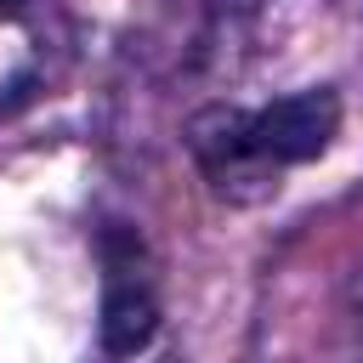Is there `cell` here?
<instances>
[{"label": "cell", "instance_id": "cell-3", "mask_svg": "<svg viewBox=\"0 0 363 363\" xmlns=\"http://www.w3.org/2000/svg\"><path fill=\"white\" fill-rule=\"evenodd\" d=\"M45 79V28L28 0H0V113L34 96Z\"/></svg>", "mask_w": 363, "mask_h": 363}, {"label": "cell", "instance_id": "cell-2", "mask_svg": "<svg viewBox=\"0 0 363 363\" xmlns=\"http://www.w3.org/2000/svg\"><path fill=\"white\" fill-rule=\"evenodd\" d=\"M102 267H108V284H102V340L113 352H136V346H147V335L159 323V301H153V278L142 267V244L130 233H108Z\"/></svg>", "mask_w": 363, "mask_h": 363}, {"label": "cell", "instance_id": "cell-1", "mask_svg": "<svg viewBox=\"0 0 363 363\" xmlns=\"http://www.w3.org/2000/svg\"><path fill=\"white\" fill-rule=\"evenodd\" d=\"M340 130V102L335 91H295L272 108H204L187 125V147L204 170V182L233 199L255 204L278 193V176L318 159Z\"/></svg>", "mask_w": 363, "mask_h": 363}]
</instances>
